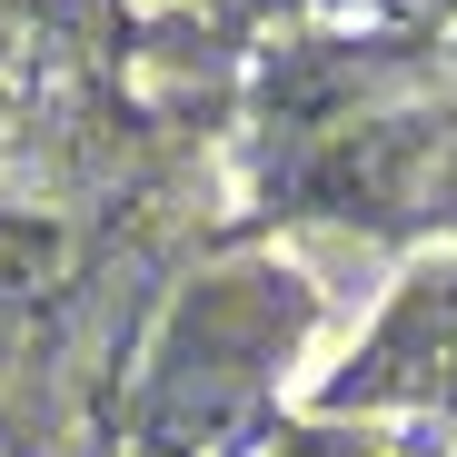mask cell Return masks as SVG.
<instances>
[{
	"instance_id": "6da1fadb",
	"label": "cell",
	"mask_w": 457,
	"mask_h": 457,
	"mask_svg": "<svg viewBox=\"0 0 457 457\" xmlns=\"http://www.w3.org/2000/svg\"><path fill=\"white\" fill-rule=\"evenodd\" d=\"M319 288L278 259H219L199 269L129 388V457H259L278 388L309 348Z\"/></svg>"
},
{
	"instance_id": "7a4b0ae2",
	"label": "cell",
	"mask_w": 457,
	"mask_h": 457,
	"mask_svg": "<svg viewBox=\"0 0 457 457\" xmlns=\"http://www.w3.org/2000/svg\"><path fill=\"white\" fill-rule=\"evenodd\" d=\"M328 408H457V269H418L388 298L328 378Z\"/></svg>"
},
{
	"instance_id": "3957f363",
	"label": "cell",
	"mask_w": 457,
	"mask_h": 457,
	"mask_svg": "<svg viewBox=\"0 0 457 457\" xmlns=\"http://www.w3.org/2000/svg\"><path fill=\"white\" fill-rule=\"evenodd\" d=\"M60 288H70V228L0 209V378L30 358V338L60 309Z\"/></svg>"
},
{
	"instance_id": "277c9868",
	"label": "cell",
	"mask_w": 457,
	"mask_h": 457,
	"mask_svg": "<svg viewBox=\"0 0 457 457\" xmlns=\"http://www.w3.org/2000/svg\"><path fill=\"white\" fill-rule=\"evenodd\" d=\"M0 21H11V0H0Z\"/></svg>"
}]
</instances>
